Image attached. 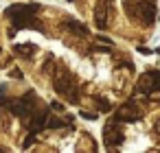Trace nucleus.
Here are the masks:
<instances>
[{"mask_svg":"<svg viewBox=\"0 0 160 153\" xmlns=\"http://www.w3.org/2000/svg\"><path fill=\"white\" fill-rule=\"evenodd\" d=\"M46 127H51V129H62V127H70V120H62V118L48 116V122H46Z\"/></svg>","mask_w":160,"mask_h":153,"instance_id":"11","label":"nucleus"},{"mask_svg":"<svg viewBox=\"0 0 160 153\" xmlns=\"http://www.w3.org/2000/svg\"><path fill=\"white\" fill-rule=\"evenodd\" d=\"M140 116H142V109L138 107V103L136 101H127L114 114V120H118V122H136V120H140Z\"/></svg>","mask_w":160,"mask_h":153,"instance_id":"7","label":"nucleus"},{"mask_svg":"<svg viewBox=\"0 0 160 153\" xmlns=\"http://www.w3.org/2000/svg\"><path fill=\"white\" fill-rule=\"evenodd\" d=\"M153 92H160V70H149L138 79L136 85V94H145L151 96Z\"/></svg>","mask_w":160,"mask_h":153,"instance_id":"5","label":"nucleus"},{"mask_svg":"<svg viewBox=\"0 0 160 153\" xmlns=\"http://www.w3.org/2000/svg\"><path fill=\"white\" fill-rule=\"evenodd\" d=\"M97 103H99V109H101V112H110V109H112V105H110L108 98H97Z\"/></svg>","mask_w":160,"mask_h":153,"instance_id":"12","label":"nucleus"},{"mask_svg":"<svg viewBox=\"0 0 160 153\" xmlns=\"http://www.w3.org/2000/svg\"><path fill=\"white\" fill-rule=\"evenodd\" d=\"M11 77H13V79H22V72H18V70H16V72H11Z\"/></svg>","mask_w":160,"mask_h":153,"instance_id":"16","label":"nucleus"},{"mask_svg":"<svg viewBox=\"0 0 160 153\" xmlns=\"http://www.w3.org/2000/svg\"><path fill=\"white\" fill-rule=\"evenodd\" d=\"M138 50H140V53H142V55H149V53H151V50H149V48H147V46H140V48H138Z\"/></svg>","mask_w":160,"mask_h":153,"instance_id":"15","label":"nucleus"},{"mask_svg":"<svg viewBox=\"0 0 160 153\" xmlns=\"http://www.w3.org/2000/svg\"><path fill=\"white\" fill-rule=\"evenodd\" d=\"M153 129H156V131H158V133H160V118H158V120H156V125H153Z\"/></svg>","mask_w":160,"mask_h":153,"instance_id":"17","label":"nucleus"},{"mask_svg":"<svg viewBox=\"0 0 160 153\" xmlns=\"http://www.w3.org/2000/svg\"><path fill=\"white\" fill-rule=\"evenodd\" d=\"M53 88H55L57 94L66 96L70 103H79V98H81L77 79H75V74H70L66 68H59V70H57V74H55V79H53Z\"/></svg>","mask_w":160,"mask_h":153,"instance_id":"4","label":"nucleus"},{"mask_svg":"<svg viewBox=\"0 0 160 153\" xmlns=\"http://www.w3.org/2000/svg\"><path fill=\"white\" fill-rule=\"evenodd\" d=\"M112 0H97L94 5V22L101 31H105L112 22Z\"/></svg>","mask_w":160,"mask_h":153,"instance_id":"6","label":"nucleus"},{"mask_svg":"<svg viewBox=\"0 0 160 153\" xmlns=\"http://www.w3.org/2000/svg\"><path fill=\"white\" fill-rule=\"evenodd\" d=\"M66 29H70V31H75V35H79V37H83V35H88V29L81 24V22H66Z\"/></svg>","mask_w":160,"mask_h":153,"instance_id":"10","label":"nucleus"},{"mask_svg":"<svg viewBox=\"0 0 160 153\" xmlns=\"http://www.w3.org/2000/svg\"><path fill=\"white\" fill-rule=\"evenodd\" d=\"M103 140H105V144L110 146V149H114V146H118L121 142H123V133H121V129H118V120H110L105 127H103Z\"/></svg>","mask_w":160,"mask_h":153,"instance_id":"8","label":"nucleus"},{"mask_svg":"<svg viewBox=\"0 0 160 153\" xmlns=\"http://www.w3.org/2000/svg\"><path fill=\"white\" fill-rule=\"evenodd\" d=\"M42 101L35 96V92L33 90H29L27 94H22L20 98H9L7 103H5V107L16 116V118H20L22 122H27L29 120V116L35 112V107L40 105Z\"/></svg>","mask_w":160,"mask_h":153,"instance_id":"3","label":"nucleus"},{"mask_svg":"<svg viewBox=\"0 0 160 153\" xmlns=\"http://www.w3.org/2000/svg\"><path fill=\"white\" fill-rule=\"evenodd\" d=\"M51 107H53V109H57V112H64V105H62V103H55V101H53V103H51Z\"/></svg>","mask_w":160,"mask_h":153,"instance_id":"14","label":"nucleus"},{"mask_svg":"<svg viewBox=\"0 0 160 153\" xmlns=\"http://www.w3.org/2000/svg\"><path fill=\"white\" fill-rule=\"evenodd\" d=\"M81 118H88V120H94V118H97V114H94V112H81Z\"/></svg>","mask_w":160,"mask_h":153,"instance_id":"13","label":"nucleus"},{"mask_svg":"<svg viewBox=\"0 0 160 153\" xmlns=\"http://www.w3.org/2000/svg\"><path fill=\"white\" fill-rule=\"evenodd\" d=\"M158 53H160V46H158Z\"/></svg>","mask_w":160,"mask_h":153,"instance_id":"18","label":"nucleus"},{"mask_svg":"<svg viewBox=\"0 0 160 153\" xmlns=\"http://www.w3.org/2000/svg\"><path fill=\"white\" fill-rule=\"evenodd\" d=\"M13 50H16L18 55H22V57H27V59H31V57H33V50H35V46H33V44H22V46L18 44V46H16Z\"/></svg>","mask_w":160,"mask_h":153,"instance_id":"9","label":"nucleus"},{"mask_svg":"<svg viewBox=\"0 0 160 153\" xmlns=\"http://www.w3.org/2000/svg\"><path fill=\"white\" fill-rule=\"evenodd\" d=\"M42 11L40 5H11L5 16L13 22V29H33V31H44L42 22L38 20V13Z\"/></svg>","mask_w":160,"mask_h":153,"instance_id":"1","label":"nucleus"},{"mask_svg":"<svg viewBox=\"0 0 160 153\" xmlns=\"http://www.w3.org/2000/svg\"><path fill=\"white\" fill-rule=\"evenodd\" d=\"M125 11L132 18V22L142 26H151L158 18L156 0H125Z\"/></svg>","mask_w":160,"mask_h":153,"instance_id":"2","label":"nucleus"}]
</instances>
